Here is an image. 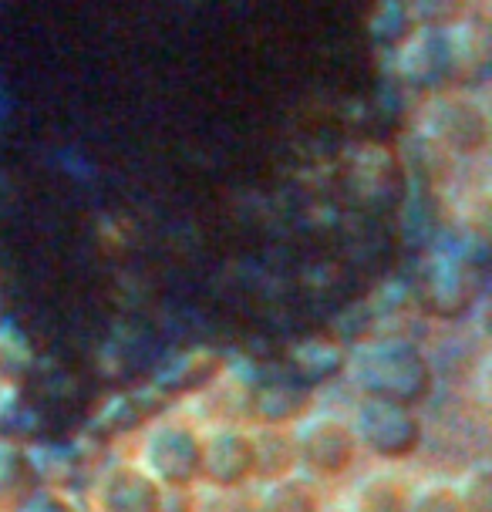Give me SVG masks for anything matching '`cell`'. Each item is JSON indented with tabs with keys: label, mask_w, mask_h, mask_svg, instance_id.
I'll list each match as a JSON object with an SVG mask.
<instances>
[{
	"label": "cell",
	"mask_w": 492,
	"mask_h": 512,
	"mask_svg": "<svg viewBox=\"0 0 492 512\" xmlns=\"http://www.w3.org/2000/svg\"><path fill=\"white\" fill-rule=\"evenodd\" d=\"M415 304L422 314L439 320H455L466 314L472 304V277L466 260L445 250L428 256L415 280Z\"/></svg>",
	"instance_id": "8992f818"
},
{
	"label": "cell",
	"mask_w": 492,
	"mask_h": 512,
	"mask_svg": "<svg viewBox=\"0 0 492 512\" xmlns=\"http://www.w3.org/2000/svg\"><path fill=\"white\" fill-rule=\"evenodd\" d=\"M246 411L263 428H287L304 411H311V391L294 381H270L246 395Z\"/></svg>",
	"instance_id": "9c48e42d"
},
{
	"label": "cell",
	"mask_w": 492,
	"mask_h": 512,
	"mask_svg": "<svg viewBox=\"0 0 492 512\" xmlns=\"http://www.w3.org/2000/svg\"><path fill=\"white\" fill-rule=\"evenodd\" d=\"M260 512H317L321 509V489L307 472L290 469L273 475L260 492Z\"/></svg>",
	"instance_id": "30bf717a"
},
{
	"label": "cell",
	"mask_w": 492,
	"mask_h": 512,
	"mask_svg": "<svg viewBox=\"0 0 492 512\" xmlns=\"http://www.w3.org/2000/svg\"><path fill=\"white\" fill-rule=\"evenodd\" d=\"M415 139L445 162H479L489 149V108L479 88H439L418 95Z\"/></svg>",
	"instance_id": "7a4b0ae2"
},
{
	"label": "cell",
	"mask_w": 492,
	"mask_h": 512,
	"mask_svg": "<svg viewBox=\"0 0 492 512\" xmlns=\"http://www.w3.org/2000/svg\"><path fill=\"white\" fill-rule=\"evenodd\" d=\"M34 465L24 448L0 442V506H14L31 492Z\"/></svg>",
	"instance_id": "7c38bea8"
},
{
	"label": "cell",
	"mask_w": 492,
	"mask_h": 512,
	"mask_svg": "<svg viewBox=\"0 0 492 512\" xmlns=\"http://www.w3.org/2000/svg\"><path fill=\"white\" fill-rule=\"evenodd\" d=\"M14 512H78L58 492H27L21 502H14Z\"/></svg>",
	"instance_id": "e0dca14e"
},
{
	"label": "cell",
	"mask_w": 492,
	"mask_h": 512,
	"mask_svg": "<svg viewBox=\"0 0 492 512\" xmlns=\"http://www.w3.org/2000/svg\"><path fill=\"white\" fill-rule=\"evenodd\" d=\"M455 492H459V502L466 512H492V472L486 462L466 469L459 482H455Z\"/></svg>",
	"instance_id": "5bb4252c"
},
{
	"label": "cell",
	"mask_w": 492,
	"mask_h": 512,
	"mask_svg": "<svg viewBox=\"0 0 492 512\" xmlns=\"http://www.w3.org/2000/svg\"><path fill=\"white\" fill-rule=\"evenodd\" d=\"M348 425L358 448L385 462H402L408 455H415L418 445H422V418L408 405L358 398V408H354Z\"/></svg>",
	"instance_id": "5b68a950"
},
{
	"label": "cell",
	"mask_w": 492,
	"mask_h": 512,
	"mask_svg": "<svg viewBox=\"0 0 492 512\" xmlns=\"http://www.w3.org/2000/svg\"><path fill=\"white\" fill-rule=\"evenodd\" d=\"M257 475V448L253 435L243 428H216L203 435V469L199 479H206L216 489L246 486Z\"/></svg>",
	"instance_id": "52a82bcc"
},
{
	"label": "cell",
	"mask_w": 492,
	"mask_h": 512,
	"mask_svg": "<svg viewBox=\"0 0 492 512\" xmlns=\"http://www.w3.org/2000/svg\"><path fill=\"white\" fill-rule=\"evenodd\" d=\"M408 509V489L395 475H368L351 496L348 512H405Z\"/></svg>",
	"instance_id": "8fae6325"
},
{
	"label": "cell",
	"mask_w": 492,
	"mask_h": 512,
	"mask_svg": "<svg viewBox=\"0 0 492 512\" xmlns=\"http://www.w3.org/2000/svg\"><path fill=\"white\" fill-rule=\"evenodd\" d=\"M156 512H196V499L189 496V489H162Z\"/></svg>",
	"instance_id": "ac0fdd59"
},
{
	"label": "cell",
	"mask_w": 492,
	"mask_h": 512,
	"mask_svg": "<svg viewBox=\"0 0 492 512\" xmlns=\"http://www.w3.org/2000/svg\"><path fill=\"white\" fill-rule=\"evenodd\" d=\"M317 512H348V509H317Z\"/></svg>",
	"instance_id": "d6986e66"
},
{
	"label": "cell",
	"mask_w": 492,
	"mask_h": 512,
	"mask_svg": "<svg viewBox=\"0 0 492 512\" xmlns=\"http://www.w3.org/2000/svg\"><path fill=\"white\" fill-rule=\"evenodd\" d=\"M405 512H466L459 502L452 482H425L415 492H408V509Z\"/></svg>",
	"instance_id": "9a60e30c"
},
{
	"label": "cell",
	"mask_w": 492,
	"mask_h": 512,
	"mask_svg": "<svg viewBox=\"0 0 492 512\" xmlns=\"http://www.w3.org/2000/svg\"><path fill=\"white\" fill-rule=\"evenodd\" d=\"M159 482L142 465H112L95 486V512H156Z\"/></svg>",
	"instance_id": "ba28073f"
},
{
	"label": "cell",
	"mask_w": 492,
	"mask_h": 512,
	"mask_svg": "<svg viewBox=\"0 0 492 512\" xmlns=\"http://www.w3.org/2000/svg\"><path fill=\"white\" fill-rule=\"evenodd\" d=\"M253 448H257V475H284L290 469H297L294 462V442H290L287 428H260L253 435Z\"/></svg>",
	"instance_id": "4fadbf2b"
},
{
	"label": "cell",
	"mask_w": 492,
	"mask_h": 512,
	"mask_svg": "<svg viewBox=\"0 0 492 512\" xmlns=\"http://www.w3.org/2000/svg\"><path fill=\"white\" fill-rule=\"evenodd\" d=\"M139 465L159 489H193L203 469V435L186 418H159L145 428Z\"/></svg>",
	"instance_id": "3957f363"
},
{
	"label": "cell",
	"mask_w": 492,
	"mask_h": 512,
	"mask_svg": "<svg viewBox=\"0 0 492 512\" xmlns=\"http://www.w3.org/2000/svg\"><path fill=\"white\" fill-rule=\"evenodd\" d=\"M344 371H348L361 398L391 401V405L408 408L425 401L435 384L428 354L415 341L398 334L358 341V347L344 358Z\"/></svg>",
	"instance_id": "6da1fadb"
},
{
	"label": "cell",
	"mask_w": 492,
	"mask_h": 512,
	"mask_svg": "<svg viewBox=\"0 0 492 512\" xmlns=\"http://www.w3.org/2000/svg\"><path fill=\"white\" fill-rule=\"evenodd\" d=\"M196 512H260V499L253 492H246V486H213V492H206L203 502H196Z\"/></svg>",
	"instance_id": "2e32d148"
},
{
	"label": "cell",
	"mask_w": 492,
	"mask_h": 512,
	"mask_svg": "<svg viewBox=\"0 0 492 512\" xmlns=\"http://www.w3.org/2000/svg\"><path fill=\"white\" fill-rule=\"evenodd\" d=\"M290 442H294L297 469L311 479H334L348 472L358 455L351 425L337 415H317V411H304L290 425Z\"/></svg>",
	"instance_id": "277c9868"
}]
</instances>
